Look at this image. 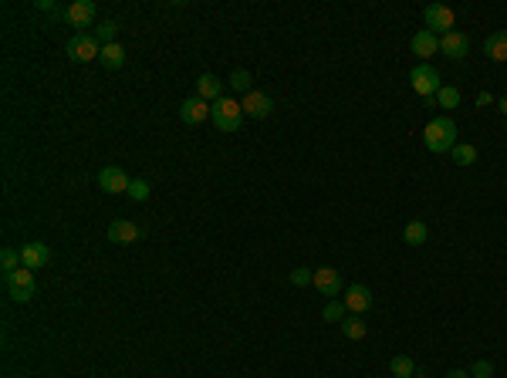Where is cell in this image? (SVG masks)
I'll use <instances>...</instances> for the list:
<instances>
[{"label": "cell", "mask_w": 507, "mask_h": 378, "mask_svg": "<svg viewBox=\"0 0 507 378\" xmlns=\"http://www.w3.org/2000/svg\"><path fill=\"white\" fill-rule=\"evenodd\" d=\"M139 233H142V230H139L132 220H116V223L109 227V240H112V244H122V246H125V244H136Z\"/></svg>", "instance_id": "16"}, {"label": "cell", "mask_w": 507, "mask_h": 378, "mask_svg": "<svg viewBox=\"0 0 507 378\" xmlns=\"http://www.w3.org/2000/svg\"><path fill=\"white\" fill-rule=\"evenodd\" d=\"M426 237H429V227L423 223V220H410V223H406V230H403V240H406L410 246L426 244Z\"/></svg>", "instance_id": "21"}, {"label": "cell", "mask_w": 507, "mask_h": 378, "mask_svg": "<svg viewBox=\"0 0 507 378\" xmlns=\"http://www.w3.org/2000/svg\"><path fill=\"white\" fill-rule=\"evenodd\" d=\"M490 375H494V365L487 358H477L470 365V378H490Z\"/></svg>", "instance_id": "30"}, {"label": "cell", "mask_w": 507, "mask_h": 378, "mask_svg": "<svg viewBox=\"0 0 507 378\" xmlns=\"http://www.w3.org/2000/svg\"><path fill=\"white\" fill-rule=\"evenodd\" d=\"M312 284L318 287V294H321V298H328V301H335V298L342 294V277H338V270H335V267H318Z\"/></svg>", "instance_id": "8"}, {"label": "cell", "mask_w": 507, "mask_h": 378, "mask_svg": "<svg viewBox=\"0 0 507 378\" xmlns=\"http://www.w3.org/2000/svg\"><path fill=\"white\" fill-rule=\"evenodd\" d=\"M38 10H48V14H51V10H55V0H38Z\"/></svg>", "instance_id": "33"}, {"label": "cell", "mask_w": 507, "mask_h": 378, "mask_svg": "<svg viewBox=\"0 0 507 378\" xmlns=\"http://www.w3.org/2000/svg\"><path fill=\"white\" fill-rule=\"evenodd\" d=\"M423 146H426L429 152H436V155L453 152V146H457V122H453L450 115L433 118L426 129H423Z\"/></svg>", "instance_id": "1"}, {"label": "cell", "mask_w": 507, "mask_h": 378, "mask_svg": "<svg viewBox=\"0 0 507 378\" xmlns=\"http://www.w3.org/2000/svg\"><path fill=\"white\" fill-rule=\"evenodd\" d=\"M436 102H440V108H457V105H460V92H457L453 85H443L440 94H436Z\"/></svg>", "instance_id": "28"}, {"label": "cell", "mask_w": 507, "mask_h": 378, "mask_svg": "<svg viewBox=\"0 0 507 378\" xmlns=\"http://www.w3.org/2000/svg\"><path fill=\"white\" fill-rule=\"evenodd\" d=\"M64 20H68L71 27H88V24L95 20V4H92V0H71L68 10H64Z\"/></svg>", "instance_id": "12"}, {"label": "cell", "mask_w": 507, "mask_h": 378, "mask_svg": "<svg viewBox=\"0 0 507 378\" xmlns=\"http://www.w3.org/2000/svg\"><path fill=\"white\" fill-rule=\"evenodd\" d=\"M312 281H314V270H308V267H298V270H291V284H294V287H308Z\"/></svg>", "instance_id": "31"}, {"label": "cell", "mask_w": 507, "mask_h": 378, "mask_svg": "<svg viewBox=\"0 0 507 378\" xmlns=\"http://www.w3.org/2000/svg\"><path fill=\"white\" fill-rule=\"evenodd\" d=\"M447 378H470V372H460V368H453V372H447Z\"/></svg>", "instance_id": "34"}, {"label": "cell", "mask_w": 507, "mask_h": 378, "mask_svg": "<svg viewBox=\"0 0 507 378\" xmlns=\"http://www.w3.org/2000/svg\"><path fill=\"white\" fill-rule=\"evenodd\" d=\"M410 48H412V55L419 57V64H429V57L440 51V38H436L433 31H426V27H423V31H416V34H412Z\"/></svg>", "instance_id": "10"}, {"label": "cell", "mask_w": 507, "mask_h": 378, "mask_svg": "<svg viewBox=\"0 0 507 378\" xmlns=\"http://www.w3.org/2000/svg\"><path fill=\"white\" fill-rule=\"evenodd\" d=\"M223 81H220V78L214 75V71H207V75H200V81H196V94H200V98H203V102H210V105H214L216 98H223Z\"/></svg>", "instance_id": "17"}, {"label": "cell", "mask_w": 507, "mask_h": 378, "mask_svg": "<svg viewBox=\"0 0 507 378\" xmlns=\"http://www.w3.org/2000/svg\"><path fill=\"white\" fill-rule=\"evenodd\" d=\"M412 378H426V375H412Z\"/></svg>", "instance_id": "36"}, {"label": "cell", "mask_w": 507, "mask_h": 378, "mask_svg": "<svg viewBox=\"0 0 507 378\" xmlns=\"http://www.w3.org/2000/svg\"><path fill=\"white\" fill-rule=\"evenodd\" d=\"M240 108H244V115H251V118H268V115L274 112V102L264 92H251V94H244Z\"/></svg>", "instance_id": "13"}, {"label": "cell", "mask_w": 507, "mask_h": 378, "mask_svg": "<svg viewBox=\"0 0 507 378\" xmlns=\"http://www.w3.org/2000/svg\"><path fill=\"white\" fill-rule=\"evenodd\" d=\"M410 85L416 94H423V98H436L440 88H443V81H440V71L433 68V64H416L410 71Z\"/></svg>", "instance_id": "4"}, {"label": "cell", "mask_w": 507, "mask_h": 378, "mask_svg": "<svg viewBox=\"0 0 507 378\" xmlns=\"http://www.w3.org/2000/svg\"><path fill=\"white\" fill-rule=\"evenodd\" d=\"M210 122H214L220 132H237L244 125V108L237 98H216L210 105Z\"/></svg>", "instance_id": "2"}, {"label": "cell", "mask_w": 507, "mask_h": 378, "mask_svg": "<svg viewBox=\"0 0 507 378\" xmlns=\"http://www.w3.org/2000/svg\"><path fill=\"white\" fill-rule=\"evenodd\" d=\"M230 88L237 94H251L254 92V78L247 68H234V75H230Z\"/></svg>", "instance_id": "24"}, {"label": "cell", "mask_w": 507, "mask_h": 378, "mask_svg": "<svg viewBox=\"0 0 507 378\" xmlns=\"http://www.w3.org/2000/svg\"><path fill=\"white\" fill-rule=\"evenodd\" d=\"M497 108H501V115H507V94L501 98V102H497Z\"/></svg>", "instance_id": "35"}, {"label": "cell", "mask_w": 507, "mask_h": 378, "mask_svg": "<svg viewBox=\"0 0 507 378\" xmlns=\"http://www.w3.org/2000/svg\"><path fill=\"white\" fill-rule=\"evenodd\" d=\"M48 260H51V250H48V244H24L20 246V264L27 267V270H41V267H48Z\"/></svg>", "instance_id": "11"}, {"label": "cell", "mask_w": 507, "mask_h": 378, "mask_svg": "<svg viewBox=\"0 0 507 378\" xmlns=\"http://www.w3.org/2000/svg\"><path fill=\"white\" fill-rule=\"evenodd\" d=\"M102 64H105V68H112V71H118V68H122V64H125V48H122V44H105V48H102Z\"/></svg>", "instance_id": "19"}, {"label": "cell", "mask_w": 507, "mask_h": 378, "mask_svg": "<svg viewBox=\"0 0 507 378\" xmlns=\"http://www.w3.org/2000/svg\"><path fill=\"white\" fill-rule=\"evenodd\" d=\"M345 311H349V307H345V301H338V298H335V301H328L325 307H321V321L342 324V321H345Z\"/></svg>", "instance_id": "23"}, {"label": "cell", "mask_w": 507, "mask_h": 378, "mask_svg": "<svg viewBox=\"0 0 507 378\" xmlns=\"http://www.w3.org/2000/svg\"><path fill=\"white\" fill-rule=\"evenodd\" d=\"M345 307H349V314H362V311H369L372 307V290L366 284H352L349 290H345Z\"/></svg>", "instance_id": "15"}, {"label": "cell", "mask_w": 507, "mask_h": 378, "mask_svg": "<svg viewBox=\"0 0 507 378\" xmlns=\"http://www.w3.org/2000/svg\"><path fill=\"white\" fill-rule=\"evenodd\" d=\"M490 102H494V94H490V92H480V94H477V108H480V105H490Z\"/></svg>", "instance_id": "32"}, {"label": "cell", "mask_w": 507, "mask_h": 378, "mask_svg": "<svg viewBox=\"0 0 507 378\" xmlns=\"http://www.w3.org/2000/svg\"><path fill=\"white\" fill-rule=\"evenodd\" d=\"M116 34H118V24L116 20H102L95 27V41L105 48V44H116Z\"/></svg>", "instance_id": "26"}, {"label": "cell", "mask_w": 507, "mask_h": 378, "mask_svg": "<svg viewBox=\"0 0 507 378\" xmlns=\"http://www.w3.org/2000/svg\"><path fill=\"white\" fill-rule=\"evenodd\" d=\"M129 196H132L136 203H146V200H149V183H146V179H132V186H129Z\"/></svg>", "instance_id": "29"}, {"label": "cell", "mask_w": 507, "mask_h": 378, "mask_svg": "<svg viewBox=\"0 0 507 378\" xmlns=\"http://www.w3.org/2000/svg\"><path fill=\"white\" fill-rule=\"evenodd\" d=\"M453 162L464 166V169L473 166V162H477V146H470V142H457V146H453Z\"/></svg>", "instance_id": "22"}, {"label": "cell", "mask_w": 507, "mask_h": 378, "mask_svg": "<svg viewBox=\"0 0 507 378\" xmlns=\"http://www.w3.org/2000/svg\"><path fill=\"white\" fill-rule=\"evenodd\" d=\"M484 55L490 61H507V31H497V34H490L484 41Z\"/></svg>", "instance_id": "18"}, {"label": "cell", "mask_w": 507, "mask_h": 378, "mask_svg": "<svg viewBox=\"0 0 507 378\" xmlns=\"http://www.w3.org/2000/svg\"><path fill=\"white\" fill-rule=\"evenodd\" d=\"M179 118H183V125H200V122H207V118H210V102H203L200 94L183 98V105H179Z\"/></svg>", "instance_id": "9"}, {"label": "cell", "mask_w": 507, "mask_h": 378, "mask_svg": "<svg viewBox=\"0 0 507 378\" xmlns=\"http://www.w3.org/2000/svg\"><path fill=\"white\" fill-rule=\"evenodd\" d=\"M98 55H102V44L95 41V34H75V38L68 41V57H71V61H78V64H85V61H95Z\"/></svg>", "instance_id": "6"}, {"label": "cell", "mask_w": 507, "mask_h": 378, "mask_svg": "<svg viewBox=\"0 0 507 378\" xmlns=\"http://www.w3.org/2000/svg\"><path fill=\"white\" fill-rule=\"evenodd\" d=\"M0 267H4V274H11V270H18L20 264V250H14V246H4L0 250Z\"/></svg>", "instance_id": "27"}, {"label": "cell", "mask_w": 507, "mask_h": 378, "mask_svg": "<svg viewBox=\"0 0 507 378\" xmlns=\"http://www.w3.org/2000/svg\"><path fill=\"white\" fill-rule=\"evenodd\" d=\"M366 321H362V314H345V321H342V335L349 341H362L366 338Z\"/></svg>", "instance_id": "20"}, {"label": "cell", "mask_w": 507, "mask_h": 378, "mask_svg": "<svg viewBox=\"0 0 507 378\" xmlns=\"http://www.w3.org/2000/svg\"><path fill=\"white\" fill-rule=\"evenodd\" d=\"M98 186L105 189V192H112V196H118V192H129L132 179L125 176V169H118V166H102V172H98Z\"/></svg>", "instance_id": "7"}, {"label": "cell", "mask_w": 507, "mask_h": 378, "mask_svg": "<svg viewBox=\"0 0 507 378\" xmlns=\"http://www.w3.org/2000/svg\"><path fill=\"white\" fill-rule=\"evenodd\" d=\"M389 372L396 378H412V375H416V365H412L410 355H396V358L389 361Z\"/></svg>", "instance_id": "25"}, {"label": "cell", "mask_w": 507, "mask_h": 378, "mask_svg": "<svg viewBox=\"0 0 507 378\" xmlns=\"http://www.w3.org/2000/svg\"><path fill=\"white\" fill-rule=\"evenodd\" d=\"M423 20H426V31H433L436 38H443L453 31V24H457V14L450 10L447 4H429L426 10H423Z\"/></svg>", "instance_id": "5"}, {"label": "cell", "mask_w": 507, "mask_h": 378, "mask_svg": "<svg viewBox=\"0 0 507 378\" xmlns=\"http://www.w3.org/2000/svg\"><path fill=\"white\" fill-rule=\"evenodd\" d=\"M440 51L447 57H453V61H460V57H467V51H470V38L460 34V31H450V34L440 38Z\"/></svg>", "instance_id": "14"}, {"label": "cell", "mask_w": 507, "mask_h": 378, "mask_svg": "<svg viewBox=\"0 0 507 378\" xmlns=\"http://www.w3.org/2000/svg\"><path fill=\"white\" fill-rule=\"evenodd\" d=\"M4 287H7V298H11V301L27 304L31 298H34V290H38V284H34V270L18 267V270L4 274Z\"/></svg>", "instance_id": "3"}]
</instances>
